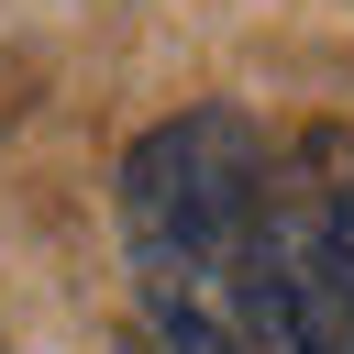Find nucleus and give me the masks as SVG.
I'll return each instance as SVG.
<instances>
[{
  "label": "nucleus",
  "instance_id": "2",
  "mask_svg": "<svg viewBox=\"0 0 354 354\" xmlns=\"http://www.w3.org/2000/svg\"><path fill=\"white\" fill-rule=\"evenodd\" d=\"M321 188V243H332V299H343V332H354V155L332 166V177H310Z\"/></svg>",
  "mask_w": 354,
  "mask_h": 354
},
{
  "label": "nucleus",
  "instance_id": "1",
  "mask_svg": "<svg viewBox=\"0 0 354 354\" xmlns=\"http://www.w3.org/2000/svg\"><path fill=\"white\" fill-rule=\"evenodd\" d=\"M266 188L277 166L232 111H177L122 155V254L166 354H277Z\"/></svg>",
  "mask_w": 354,
  "mask_h": 354
}]
</instances>
